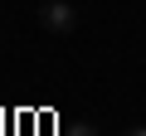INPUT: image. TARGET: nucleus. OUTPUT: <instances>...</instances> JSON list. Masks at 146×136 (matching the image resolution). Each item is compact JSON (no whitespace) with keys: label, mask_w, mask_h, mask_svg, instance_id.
Masks as SVG:
<instances>
[{"label":"nucleus","mask_w":146,"mask_h":136,"mask_svg":"<svg viewBox=\"0 0 146 136\" xmlns=\"http://www.w3.org/2000/svg\"><path fill=\"white\" fill-rule=\"evenodd\" d=\"M122 136H146V126H131V131H122Z\"/></svg>","instance_id":"3"},{"label":"nucleus","mask_w":146,"mask_h":136,"mask_svg":"<svg viewBox=\"0 0 146 136\" xmlns=\"http://www.w3.org/2000/svg\"><path fill=\"white\" fill-rule=\"evenodd\" d=\"M39 24H44L49 34H73V29H78V5L49 0V5H39Z\"/></svg>","instance_id":"1"},{"label":"nucleus","mask_w":146,"mask_h":136,"mask_svg":"<svg viewBox=\"0 0 146 136\" xmlns=\"http://www.w3.org/2000/svg\"><path fill=\"white\" fill-rule=\"evenodd\" d=\"M63 136H98V126H93V121H68Z\"/></svg>","instance_id":"2"}]
</instances>
